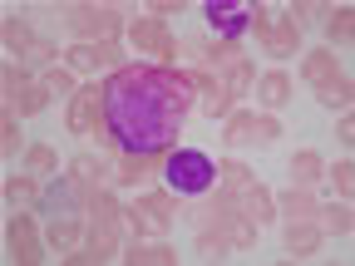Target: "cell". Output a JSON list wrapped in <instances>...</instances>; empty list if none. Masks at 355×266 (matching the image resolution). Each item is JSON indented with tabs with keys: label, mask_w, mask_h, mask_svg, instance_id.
<instances>
[{
	"label": "cell",
	"mask_w": 355,
	"mask_h": 266,
	"mask_svg": "<svg viewBox=\"0 0 355 266\" xmlns=\"http://www.w3.org/2000/svg\"><path fill=\"white\" fill-rule=\"evenodd\" d=\"M252 123H257V114H227V133H222V139H227V143L252 139Z\"/></svg>",
	"instance_id": "cell-27"
},
{
	"label": "cell",
	"mask_w": 355,
	"mask_h": 266,
	"mask_svg": "<svg viewBox=\"0 0 355 266\" xmlns=\"http://www.w3.org/2000/svg\"><path fill=\"white\" fill-rule=\"evenodd\" d=\"M89 251L94 261H109L119 251V227H123V207L109 197V193H89Z\"/></svg>",
	"instance_id": "cell-5"
},
{
	"label": "cell",
	"mask_w": 355,
	"mask_h": 266,
	"mask_svg": "<svg viewBox=\"0 0 355 266\" xmlns=\"http://www.w3.org/2000/svg\"><path fill=\"white\" fill-rule=\"evenodd\" d=\"M50 94H79L74 89V79H69V69H44V79H40Z\"/></svg>",
	"instance_id": "cell-29"
},
{
	"label": "cell",
	"mask_w": 355,
	"mask_h": 266,
	"mask_svg": "<svg viewBox=\"0 0 355 266\" xmlns=\"http://www.w3.org/2000/svg\"><path fill=\"white\" fill-rule=\"evenodd\" d=\"M277 133H282V123H277L272 114H266V118H257V123H252V139H261V143H272V139H277Z\"/></svg>",
	"instance_id": "cell-35"
},
{
	"label": "cell",
	"mask_w": 355,
	"mask_h": 266,
	"mask_svg": "<svg viewBox=\"0 0 355 266\" xmlns=\"http://www.w3.org/2000/svg\"><path fill=\"white\" fill-rule=\"evenodd\" d=\"M6 197H10V202L35 197V177H10V183H6Z\"/></svg>",
	"instance_id": "cell-34"
},
{
	"label": "cell",
	"mask_w": 355,
	"mask_h": 266,
	"mask_svg": "<svg viewBox=\"0 0 355 266\" xmlns=\"http://www.w3.org/2000/svg\"><path fill=\"white\" fill-rule=\"evenodd\" d=\"M286 251L301 261V256H316L321 251V227H311V222H291L286 227Z\"/></svg>",
	"instance_id": "cell-16"
},
{
	"label": "cell",
	"mask_w": 355,
	"mask_h": 266,
	"mask_svg": "<svg viewBox=\"0 0 355 266\" xmlns=\"http://www.w3.org/2000/svg\"><path fill=\"white\" fill-rule=\"evenodd\" d=\"M291 172H296V183L306 188V183H316V177L326 172V163H321V153H311V148H306V153L291 158Z\"/></svg>",
	"instance_id": "cell-22"
},
{
	"label": "cell",
	"mask_w": 355,
	"mask_h": 266,
	"mask_svg": "<svg viewBox=\"0 0 355 266\" xmlns=\"http://www.w3.org/2000/svg\"><path fill=\"white\" fill-rule=\"evenodd\" d=\"M123 261L128 266H173L178 256L168 247H133V251H123Z\"/></svg>",
	"instance_id": "cell-21"
},
{
	"label": "cell",
	"mask_w": 355,
	"mask_h": 266,
	"mask_svg": "<svg viewBox=\"0 0 355 266\" xmlns=\"http://www.w3.org/2000/svg\"><path fill=\"white\" fill-rule=\"evenodd\" d=\"M25 168H30V172H55V148L35 143V148L25 153Z\"/></svg>",
	"instance_id": "cell-28"
},
{
	"label": "cell",
	"mask_w": 355,
	"mask_h": 266,
	"mask_svg": "<svg viewBox=\"0 0 355 266\" xmlns=\"http://www.w3.org/2000/svg\"><path fill=\"white\" fill-rule=\"evenodd\" d=\"M257 89H261L257 99H261L266 109H282V104L291 99V79H286L282 69H272V74H261V79H257Z\"/></svg>",
	"instance_id": "cell-17"
},
{
	"label": "cell",
	"mask_w": 355,
	"mask_h": 266,
	"mask_svg": "<svg viewBox=\"0 0 355 266\" xmlns=\"http://www.w3.org/2000/svg\"><path fill=\"white\" fill-rule=\"evenodd\" d=\"M282 207L291 212V222H311V212H321V207H316V197H311L306 188H291V193L282 197Z\"/></svg>",
	"instance_id": "cell-23"
},
{
	"label": "cell",
	"mask_w": 355,
	"mask_h": 266,
	"mask_svg": "<svg viewBox=\"0 0 355 266\" xmlns=\"http://www.w3.org/2000/svg\"><path fill=\"white\" fill-rule=\"evenodd\" d=\"M99 172H104L99 158H89V153H84V158H74V172H69V177H74L84 193H99V188H94V183H99Z\"/></svg>",
	"instance_id": "cell-25"
},
{
	"label": "cell",
	"mask_w": 355,
	"mask_h": 266,
	"mask_svg": "<svg viewBox=\"0 0 355 266\" xmlns=\"http://www.w3.org/2000/svg\"><path fill=\"white\" fill-rule=\"evenodd\" d=\"M148 168H158V153H123L119 183H139V177H148Z\"/></svg>",
	"instance_id": "cell-20"
},
{
	"label": "cell",
	"mask_w": 355,
	"mask_h": 266,
	"mask_svg": "<svg viewBox=\"0 0 355 266\" xmlns=\"http://www.w3.org/2000/svg\"><path fill=\"white\" fill-rule=\"evenodd\" d=\"M188 79L173 69L123 64L104 84V139L123 153H163L188 118Z\"/></svg>",
	"instance_id": "cell-1"
},
{
	"label": "cell",
	"mask_w": 355,
	"mask_h": 266,
	"mask_svg": "<svg viewBox=\"0 0 355 266\" xmlns=\"http://www.w3.org/2000/svg\"><path fill=\"white\" fill-rule=\"evenodd\" d=\"M326 232H336V237L350 232V207H331V212H326Z\"/></svg>",
	"instance_id": "cell-33"
},
{
	"label": "cell",
	"mask_w": 355,
	"mask_h": 266,
	"mask_svg": "<svg viewBox=\"0 0 355 266\" xmlns=\"http://www.w3.org/2000/svg\"><path fill=\"white\" fill-rule=\"evenodd\" d=\"M0 79H6V94H10V99H15V94H20V89L30 84V79H25V74H20L15 64H6V74H0Z\"/></svg>",
	"instance_id": "cell-36"
},
{
	"label": "cell",
	"mask_w": 355,
	"mask_h": 266,
	"mask_svg": "<svg viewBox=\"0 0 355 266\" xmlns=\"http://www.w3.org/2000/svg\"><path fill=\"white\" fill-rule=\"evenodd\" d=\"M183 79L202 89V104H207V114H232V89L222 84V79H212L207 69H193V74H183Z\"/></svg>",
	"instance_id": "cell-14"
},
{
	"label": "cell",
	"mask_w": 355,
	"mask_h": 266,
	"mask_svg": "<svg viewBox=\"0 0 355 266\" xmlns=\"http://www.w3.org/2000/svg\"><path fill=\"white\" fill-rule=\"evenodd\" d=\"M6 237H10V256L15 261H25V266H35L44 251H40V232H35V222L20 212V217H10V227H6Z\"/></svg>",
	"instance_id": "cell-12"
},
{
	"label": "cell",
	"mask_w": 355,
	"mask_h": 266,
	"mask_svg": "<svg viewBox=\"0 0 355 266\" xmlns=\"http://www.w3.org/2000/svg\"><path fill=\"white\" fill-rule=\"evenodd\" d=\"M252 10L257 6H247V0H207V20H212V30L217 35H227V39H237L242 30H252Z\"/></svg>",
	"instance_id": "cell-9"
},
{
	"label": "cell",
	"mask_w": 355,
	"mask_h": 266,
	"mask_svg": "<svg viewBox=\"0 0 355 266\" xmlns=\"http://www.w3.org/2000/svg\"><path fill=\"white\" fill-rule=\"evenodd\" d=\"M128 39H133V50H139V55H153V60H173V50H178L163 20H133Z\"/></svg>",
	"instance_id": "cell-10"
},
{
	"label": "cell",
	"mask_w": 355,
	"mask_h": 266,
	"mask_svg": "<svg viewBox=\"0 0 355 266\" xmlns=\"http://www.w3.org/2000/svg\"><path fill=\"white\" fill-rule=\"evenodd\" d=\"M79 183H74V177H60V183L50 188V193H44V212H50V217H69L74 207H79Z\"/></svg>",
	"instance_id": "cell-15"
},
{
	"label": "cell",
	"mask_w": 355,
	"mask_h": 266,
	"mask_svg": "<svg viewBox=\"0 0 355 266\" xmlns=\"http://www.w3.org/2000/svg\"><path fill=\"white\" fill-rule=\"evenodd\" d=\"M0 148H6V153L20 148V123H15V114H6V123H0Z\"/></svg>",
	"instance_id": "cell-32"
},
{
	"label": "cell",
	"mask_w": 355,
	"mask_h": 266,
	"mask_svg": "<svg viewBox=\"0 0 355 266\" xmlns=\"http://www.w3.org/2000/svg\"><path fill=\"white\" fill-rule=\"evenodd\" d=\"M44 104H50V89H44V84H25L20 94L10 99V109H20V114H40Z\"/></svg>",
	"instance_id": "cell-24"
},
{
	"label": "cell",
	"mask_w": 355,
	"mask_h": 266,
	"mask_svg": "<svg viewBox=\"0 0 355 266\" xmlns=\"http://www.w3.org/2000/svg\"><path fill=\"white\" fill-rule=\"evenodd\" d=\"M163 183L173 193H183V197H198V193H207L217 183V163L207 153H198V148H178L163 163Z\"/></svg>",
	"instance_id": "cell-3"
},
{
	"label": "cell",
	"mask_w": 355,
	"mask_h": 266,
	"mask_svg": "<svg viewBox=\"0 0 355 266\" xmlns=\"http://www.w3.org/2000/svg\"><path fill=\"white\" fill-rule=\"evenodd\" d=\"M6 44H10V50H25V44H30V25L25 20H6Z\"/></svg>",
	"instance_id": "cell-31"
},
{
	"label": "cell",
	"mask_w": 355,
	"mask_h": 266,
	"mask_svg": "<svg viewBox=\"0 0 355 266\" xmlns=\"http://www.w3.org/2000/svg\"><path fill=\"white\" fill-rule=\"evenodd\" d=\"M301 74H306V84H316L321 104H331V109H345V104H350V79H345V69L336 64V55H326V50L306 55Z\"/></svg>",
	"instance_id": "cell-6"
},
{
	"label": "cell",
	"mask_w": 355,
	"mask_h": 266,
	"mask_svg": "<svg viewBox=\"0 0 355 266\" xmlns=\"http://www.w3.org/2000/svg\"><path fill=\"white\" fill-rule=\"evenodd\" d=\"M198 242H202V251H227V247H252L257 242V222L252 217H242L227 197H222L217 207H207L202 217H198Z\"/></svg>",
	"instance_id": "cell-2"
},
{
	"label": "cell",
	"mask_w": 355,
	"mask_h": 266,
	"mask_svg": "<svg viewBox=\"0 0 355 266\" xmlns=\"http://www.w3.org/2000/svg\"><path fill=\"white\" fill-rule=\"evenodd\" d=\"M69 60L79 69H99V64H119V50H114V44H74Z\"/></svg>",
	"instance_id": "cell-19"
},
{
	"label": "cell",
	"mask_w": 355,
	"mask_h": 266,
	"mask_svg": "<svg viewBox=\"0 0 355 266\" xmlns=\"http://www.w3.org/2000/svg\"><path fill=\"white\" fill-rule=\"evenodd\" d=\"M301 15L306 6H291V15H282L266 35V55H296V39H301Z\"/></svg>",
	"instance_id": "cell-13"
},
{
	"label": "cell",
	"mask_w": 355,
	"mask_h": 266,
	"mask_svg": "<svg viewBox=\"0 0 355 266\" xmlns=\"http://www.w3.org/2000/svg\"><path fill=\"white\" fill-rule=\"evenodd\" d=\"M44 242H50L55 251H69V247L79 242V212H69V217H50V232H44Z\"/></svg>",
	"instance_id": "cell-18"
},
{
	"label": "cell",
	"mask_w": 355,
	"mask_h": 266,
	"mask_svg": "<svg viewBox=\"0 0 355 266\" xmlns=\"http://www.w3.org/2000/svg\"><path fill=\"white\" fill-rule=\"evenodd\" d=\"M69 25L84 35V44H114V35H119V10H109V6H79L74 15H69Z\"/></svg>",
	"instance_id": "cell-8"
},
{
	"label": "cell",
	"mask_w": 355,
	"mask_h": 266,
	"mask_svg": "<svg viewBox=\"0 0 355 266\" xmlns=\"http://www.w3.org/2000/svg\"><path fill=\"white\" fill-rule=\"evenodd\" d=\"M331 177H336L340 197H350V193H355V163H336V168H331Z\"/></svg>",
	"instance_id": "cell-30"
},
{
	"label": "cell",
	"mask_w": 355,
	"mask_h": 266,
	"mask_svg": "<svg viewBox=\"0 0 355 266\" xmlns=\"http://www.w3.org/2000/svg\"><path fill=\"white\" fill-rule=\"evenodd\" d=\"M217 177L227 183V202H232L242 217H252V222H272V217H277V202L266 197V188H261V183H252L242 163H222V168H217Z\"/></svg>",
	"instance_id": "cell-4"
},
{
	"label": "cell",
	"mask_w": 355,
	"mask_h": 266,
	"mask_svg": "<svg viewBox=\"0 0 355 266\" xmlns=\"http://www.w3.org/2000/svg\"><path fill=\"white\" fill-rule=\"evenodd\" d=\"M252 30H257V39H261V44H266V35H272V15H266V10H261V6H257V10H252Z\"/></svg>",
	"instance_id": "cell-37"
},
{
	"label": "cell",
	"mask_w": 355,
	"mask_h": 266,
	"mask_svg": "<svg viewBox=\"0 0 355 266\" xmlns=\"http://www.w3.org/2000/svg\"><path fill=\"white\" fill-rule=\"evenodd\" d=\"M173 202L163 197V193H148V197H139L128 212H123V222H128V232L133 237H144V232H153V227H173Z\"/></svg>",
	"instance_id": "cell-7"
},
{
	"label": "cell",
	"mask_w": 355,
	"mask_h": 266,
	"mask_svg": "<svg viewBox=\"0 0 355 266\" xmlns=\"http://www.w3.org/2000/svg\"><path fill=\"white\" fill-rule=\"evenodd\" d=\"M350 15H355L350 6H336V10H331V20H326V35H331L336 44H350V25H355Z\"/></svg>",
	"instance_id": "cell-26"
},
{
	"label": "cell",
	"mask_w": 355,
	"mask_h": 266,
	"mask_svg": "<svg viewBox=\"0 0 355 266\" xmlns=\"http://www.w3.org/2000/svg\"><path fill=\"white\" fill-rule=\"evenodd\" d=\"M99 114H104V89L84 84L69 104V133H99Z\"/></svg>",
	"instance_id": "cell-11"
}]
</instances>
